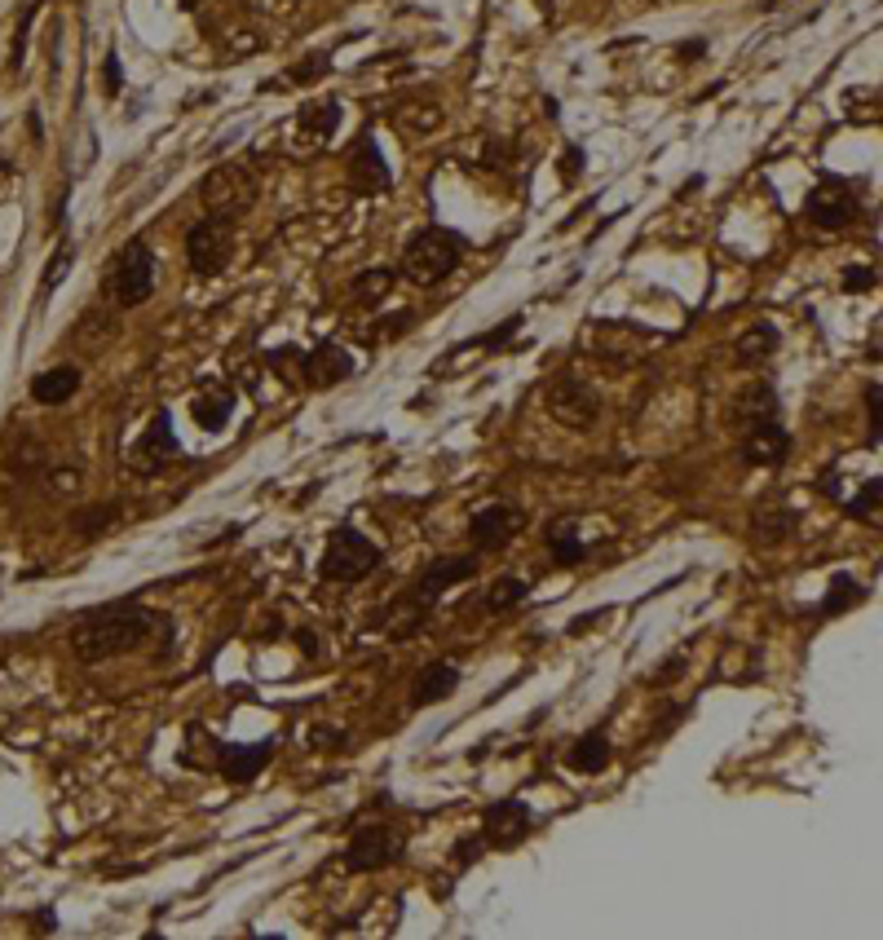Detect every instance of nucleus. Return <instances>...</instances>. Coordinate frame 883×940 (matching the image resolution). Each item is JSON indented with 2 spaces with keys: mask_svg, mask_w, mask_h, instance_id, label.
I'll list each match as a JSON object with an SVG mask.
<instances>
[{
  "mask_svg": "<svg viewBox=\"0 0 883 940\" xmlns=\"http://www.w3.org/2000/svg\"><path fill=\"white\" fill-rule=\"evenodd\" d=\"M151 627H155L151 610H142L137 601H111L71 623V649H76L80 662H106V658L133 654L151 636Z\"/></svg>",
  "mask_w": 883,
  "mask_h": 940,
  "instance_id": "1",
  "label": "nucleus"
},
{
  "mask_svg": "<svg viewBox=\"0 0 883 940\" xmlns=\"http://www.w3.org/2000/svg\"><path fill=\"white\" fill-rule=\"evenodd\" d=\"M460 256H464L460 234L442 230V226H429L402 248V274H407L411 283H420V287H438L442 279H451L455 274Z\"/></svg>",
  "mask_w": 883,
  "mask_h": 940,
  "instance_id": "2",
  "label": "nucleus"
},
{
  "mask_svg": "<svg viewBox=\"0 0 883 940\" xmlns=\"http://www.w3.org/2000/svg\"><path fill=\"white\" fill-rule=\"evenodd\" d=\"M380 565H385V552H380L363 530L340 526L332 539H327V552H323V561H318V574L332 579V583H358V579H367L371 570H380Z\"/></svg>",
  "mask_w": 883,
  "mask_h": 940,
  "instance_id": "3",
  "label": "nucleus"
},
{
  "mask_svg": "<svg viewBox=\"0 0 883 940\" xmlns=\"http://www.w3.org/2000/svg\"><path fill=\"white\" fill-rule=\"evenodd\" d=\"M477 574V557H442V561H433V565H424V574L416 579V592H411V601L402 596V605H411V614L402 618L393 632L398 636H411L416 627L424 623V614L433 610V601L446 592V587H455V583H468Z\"/></svg>",
  "mask_w": 883,
  "mask_h": 940,
  "instance_id": "4",
  "label": "nucleus"
},
{
  "mask_svg": "<svg viewBox=\"0 0 883 940\" xmlns=\"http://www.w3.org/2000/svg\"><path fill=\"white\" fill-rule=\"evenodd\" d=\"M155 274H159L155 252L146 248L142 239H133L129 248L115 256L111 274H106V292H111V301L120 305V309L146 305V301H151V292H155Z\"/></svg>",
  "mask_w": 883,
  "mask_h": 940,
  "instance_id": "5",
  "label": "nucleus"
},
{
  "mask_svg": "<svg viewBox=\"0 0 883 940\" xmlns=\"http://www.w3.org/2000/svg\"><path fill=\"white\" fill-rule=\"evenodd\" d=\"M230 252H234V226L230 217H208L195 221L186 234V265L199 274V279H217L221 270L230 265Z\"/></svg>",
  "mask_w": 883,
  "mask_h": 940,
  "instance_id": "6",
  "label": "nucleus"
},
{
  "mask_svg": "<svg viewBox=\"0 0 883 940\" xmlns=\"http://www.w3.org/2000/svg\"><path fill=\"white\" fill-rule=\"evenodd\" d=\"M199 199L212 217H234V212H248L257 199V177L243 164H217L199 186Z\"/></svg>",
  "mask_w": 883,
  "mask_h": 940,
  "instance_id": "7",
  "label": "nucleus"
},
{
  "mask_svg": "<svg viewBox=\"0 0 883 940\" xmlns=\"http://www.w3.org/2000/svg\"><path fill=\"white\" fill-rule=\"evenodd\" d=\"M861 212V199H857V186L844 177H826L822 186H813V195L804 199V217L813 221L817 230H844L853 226Z\"/></svg>",
  "mask_w": 883,
  "mask_h": 940,
  "instance_id": "8",
  "label": "nucleus"
},
{
  "mask_svg": "<svg viewBox=\"0 0 883 940\" xmlns=\"http://www.w3.org/2000/svg\"><path fill=\"white\" fill-rule=\"evenodd\" d=\"M407 857V839L398 835L393 826H363L345 848V865L354 874H376V870H389Z\"/></svg>",
  "mask_w": 883,
  "mask_h": 940,
  "instance_id": "9",
  "label": "nucleus"
},
{
  "mask_svg": "<svg viewBox=\"0 0 883 940\" xmlns=\"http://www.w3.org/2000/svg\"><path fill=\"white\" fill-rule=\"evenodd\" d=\"M738 451L755 468H778L791 451V437L778 415H755V420H738Z\"/></svg>",
  "mask_w": 883,
  "mask_h": 940,
  "instance_id": "10",
  "label": "nucleus"
},
{
  "mask_svg": "<svg viewBox=\"0 0 883 940\" xmlns=\"http://www.w3.org/2000/svg\"><path fill=\"white\" fill-rule=\"evenodd\" d=\"M548 411L557 415V424L583 433V429H592V424H597L601 398H597V389H592V384H583V380H574V376H561V380L548 384Z\"/></svg>",
  "mask_w": 883,
  "mask_h": 940,
  "instance_id": "11",
  "label": "nucleus"
},
{
  "mask_svg": "<svg viewBox=\"0 0 883 940\" xmlns=\"http://www.w3.org/2000/svg\"><path fill=\"white\" fill-rule=\"evenodd\" d=\"M526 530V512L513 504H491L482 508L473 521H468V539H473V552H499Z\"/></svg>",
  "mask_w": 883,
  "mask_h": 940,
  "instance_id": "12",
  "label": "nucleus"
},
{
  "mask_svg": "<svg viewBox=\"0 0 883 940\" xmlns=\"http://www.w3.org/2000/svg\"><path fill=\"white\" fill-rule=\"evenodd\" d=\"M177 459V433H173V420H168V411H159L151 424H146V433L133 442L129 451V468L142 477H155L159 468H168Z\"/></svg>",
  "mask_w": 883,
  "mask_h": 940,
  "instance_id": "13",
  "label": "nucleus"
},
{
  "mask_svg": "<svg viewBox=\"0 0 883 940\" xmlns=\"http://www.w3.org/2000/svg\"><path fill=\"white\" fill-rule=\"evenodd\" d=\"M345 177H349V186H354V195H385V190L393 186L389 164H385V155H380V146H376V137L371 133H363L354 142L349 164H345Z\"/></svg>",
  "mask_w": 883,
  "mask_h": 940,
  "instance_id": "14",
  "label": "nucleus"
},
{
  "mask_svg": "<svg viewBox=\"0 0 883 940\" xmlns=\"http://www.w3.org/2000/svg\"><path fill=\"white\" fill-rule=\"evenodd\" d=\"M270 760H274V737H265V742H248V746L221 742V751H217L221 777H226V782H239V786L252 782V777H257Z\"/></svg>",
  "mask_w": 883,
  "mask_h": 940,
  "instance_id": "15",
  "label": "nucleus"
},
{
  "mask_svg": "<svg viewBox=\"0 0 883 940\" xmlns=\"http://www.w3.org/2000/svg\"><path fill=\"white\" fill-rule=\"evenodd\" d=\"M530 808L521 799H499L495 808H486V830H482V843H495V848H513L530 835Z\"/></svg>",
  "mask_w": 883,
  "mask_h": 940,
  "instance_id": "16",
  "label": "nucleus"
},
{
  "mask_svg": "<svg viewBox=\"0 0 883 940\" xmlns=\"http://www.w3.org/2000/svg\"><path fill=\"white\" fill-rule=\"evenodd\" d=\"M349 371H354V358L345 354L340 345H318L314 354H305V362H301V376H305V384H314V389H332L336 380H345Z\"/></svg>",
  "mask_w": 883,
  "mask_h": 940,
  "instance_id": "17",
  "label": "nucleus"
},
{
  "mask_svg": "<svg viewBox=\"0 0 883 940\" xmlns=\"http://www.w3.org/2000/svg\"><path fill=\"white\" fill-rule=\"evenodd\" d=\"M340 102H310V106H301V115H296V146H310V151H318V146L327 142V137L340 128Z\"/></svg>",
  "mask_w": 883,
  "mask_h": 940,
  "instance_id": "18",
  "label": "nucleus"
},
{
  "mask_svg": "<svg viewBox=\"0 0 883 940\" xmlns=\"http://www.w3.org/2000/svg\"><path fill=\"white\" fill-rule=\"evenodd\" d=\"M610 755H614V746H610V733H605V724H601V729L583 733L579 742L570 746L566 764L574 773H605V768H610Z\"/></svg>",
  "mask_w": 883,
  "mask_h": 940,
  "instance_id": "19",
  "label": "nucleus"
},
{
  "mask_svg": "<svg viewBox=\"0 0 883 940\" xmlns=\"http://www.w3.org/2000/svg\"><path fill=\"white\" fill-rule=\"evenodd\" d=\"M76 389H80V367H53L31 380V398L40 407H62V402L76 398Z\"/></svg>",
  "mask_w": 883,
  "mask_h": 940,
  "instance_id": "20",
  "label": "nucleus"
},
{
  "mask_svg": "<svg viewBox=\"0 0 883 940\" xmlns=\"http://www.w3.org/2000/svg\"><path fill=\"white\" fill-rule=\"evenodd\" d=\"M460 689V671L451 662H429V667L416 676V689H411V702L416 707H429V702H442Z\"/></svg>",
  "mask_w": 883,
  "mask_h": 940,
  "instance_id": "21",
  "label": "nucleus"
},
{
  "mask_svg": "<svg viewBox=\"0 0 883 940\" xmlns=\"http://www.w3.org/2000/svg\"><path fill=\"white\" fill-rule=\"evenodd\" d=\"M190 415H195V424H199V429H208V433L226 429L230 415H234V393H230V389H204V393H195V402H190Z\"/></svg>",
  "mask_w": 883,
  "mask_h": 940,
  "instance_id": "22",
  "label": "nucleus"
},
{
  "mask_svg": "<svg viewBox=\"0 0 883 940\" xmlns=\"http://www.w3.org/2000/svg\"><path fill=\"white\" fill-rule=\"evenodd\" d=\"M773 349H778V327H773V323H755L751 331H742V336H738L733 354H738V367H760L764 358H773Z\"/></svg>",
  "mask_w": 883,
  "mask_h": 940,
  "instance_id": "23",
  "label": "nucleus"
},
{
  "mask_svg": "<svg viewBox=\"0 0 883 940\" xmlns=\"http://www.w3.org/2000/svg\"><path fill=\"white\" fill-rule=\"evenodd\" d=\"M548 552L557 565H579L583 561V539H579V526H574V517H561L548 526Z\"/></svg>",
  "mask_w": 883,
  "mask_h": 940,
  "instance_id": "24",
  "label": "nucleus"
},
{
  "mask_svg": "<svg viewBox=\"0 0 883 940\" xmlns=\"http://www.w3.org/2000/svg\"><path fill=\"white\" fill-rule=\"evenodd\" d=\"M755 539L764 543V548H773V543H782L786 534L795 530V512L791 508H782V504H764V508H755Z\"/></svg>",
  "mask_w": 883,
  "mask_h": 940,
  "instance_id": "25",
  "label": "nucleus"
},
{
  "mask_svg": "<svg viewBox=\"0 0 883 940\" xmlns=\"http://www.w3.org/2000/svg\"><path fill=\"white\" fill-rule=\"evenodd\" d=\"M755 415H778V393L769 384H747L733 398V420H755Z\"/></svg>",
  "mask_w": 883,
  "mask_h": 940,
  "instance_id": "26",
  "label": "nucleus"
},
{
  "mask_svg": "<svg viewBox=\"0 0 883 940\" xmlns=\"http://www.w3.org/2000/svg\"><path fill=\"white\" fill-rule=\"evenodd\" d=\"M857 601H866V587H861L853 574H835L831 579V592H826V601H822V614H844V610H853Z\"/></svg>",
  "mask_w": 883,
  "mask_h": 940,
  "instance_id": "27",
  "label": "nucleus"
},
{
  "mask_svg": "<svg viewBox=\"0 0 883 940\" xmlns=\"http://www.w3.org/2000/svg\"><path fill=\"white\" fill-rule=\"evenodd\" d=\"M526 592H530L526 583L513 579V574H504V579H495L491 592H486V610H491V614H513L517 605L526 601Z\"/></svg>",
  "mask_w": 883,
  "mask_h": 940,
  "instance_id": "28",
  "label": "nucleus"
},
{
  "mask_svg": "<svg viewBox=\"0 0 883 940\" xmlns=\"http://www.w3.org/2000/svg\"><path fill=\"white\" fill-rule=\"evenodd\" d=\"M349 292H354V301L363 305V309L380 305V301H385V296L393 292V270H367V274H358Z\"/></svg>",
  "mask_w": 883,
  "mask_h": 940,
  "instance_id": "29",
  "label": "nucleus"
},
{
  "mask_svg": "<svg viewBox=\"0 0 883 940\" xmlns=\"http://www.w3.org/2000/svg\"><path fill=\"white\" fill-rule=\"evenodd\" d=\"M327 67H332V53H310V58H301L292 71H287V80L292 84H318L327 76Z\"/></svg>",
  "mask_w": 883,
  "mask_h": 940,
  "instance_id": "30",
  "label": "nucleus"
},
{
  "mask_svg": "<svg viewBox=\"0 0 883 940\" xmlns=\"http://www.w3.org/2000/svg\"><path fill=\"white\" fill-rule=\"evenodd\" d=\"M36 14H40V0H27L23 18H18V27H14V49H9L14 67H23V58H27V31H31V18H36Z\"/></svg>",
  "mask_w": 883,
  "mask_h": 940,
  "instance_id": "31",
  "label": "nucleus"
},
{
  "mask_svg": "<svg viewBox=\"0 0 883 940\" xmlns=\"http://www.w3.org/2000/svg\"><path fill=\"white\" fill-rule=\"evenodd\" d=\"M875 283H879L875 265H848V270H844V292H848V296H857V292H875Z\"/></svg>",
  "mask_w": 883,
  "mask_h": 940,
  "instance_id": "32",
  "label": "nucleus"
},
{
  "mask_svg": "<svg viewBox=\"0 0 883 940\" xmlns=\"http://www.w3.org/2000/svg\"><path fill=\"white\" fill-rule=\"evenodd\" d=\"M879 490H883V482H879V477H870V482L861 486V499L848 504V512H853V517H875V512H879Z\"/></svg>",
  "mask_w": 883,
  "mask_h": 940,
  "instance_id": "33",
  "label": "nucleus"
},
{
  "mask_svg": "<svg viewBox=\"0 0 883 940\" xmlns=\"http://www.w3.org/2000/svg\"><path fill=\"white\" fill-rule=\"evenodd\" d=\"M517 331H521V314H513V318H508V323H499L495 331H486V336L477 340V349H499V345H504V340H513Z\"/></svg>",
  "mask_w": 883,
  "mask_h": 940,
  "instance_id": "34",
  "label": "nucleus"
},
{
  "mask_svg": "<svg viewBox=\"0 0 883 940\" xmlns=\"http://www.w3.org/2000/svg\"><path fill=\"white\" fill-rule=\"evenodd\" d=\"M680 667H685V649H676V654H672V658L663 662V667L654 671V676H650V685H654V689L672 685V680H680Z\"/></svg>",
  "mask_w": 883,
  "mask_h": 940,
  "instance_id": "35",
  "label": "nucleus"
},
{
  "mask_svg": "<svg viewBox=\"0 0 883 940\" xmlns=\"http://www.w3.org/2000/svg\"><path fill=\"white\" fill-rule=\"evenodd\" d=\"M102 89H106V98L120 93V58H115V49L106 53V62H102Z\"/></svg>",
  "mask_w": 883,
  "mask_h": 940,
  "instance_id": "36",
  "label": "nucleus"
},
{
  "mask_svg": "<svg viewBox=\"0 0 883 940\" xmlns=\"http://www.w3.org/2000/svg\"><path fill=\"white\" fill-rule=\"evenodd\" d=\"M115 517V508H98V512H84V517H76V526L80 534H102V526Z\"/></svg>",
  "mask_w": 883,
  "mask_h": 940,
  "instance_id": "37",
  "label": "nucleus"
},
{
  "mask_svg": "<svg viewBox=\"0 0 883 940\" xmlns=\"http://www.w3.org/2000/svg\"><path fill=\"white\" fill-rule=\"evenodd\" d=\"M866 415H870V442H879V384H866Z\"/></svg>",
  "mask_w": 883,
  "mask_h": 940,
  "instance_id": "38",
  "label": "nucleus"
},
{
  "mask_svg": "<svg viewBox=\"0 0 883 940\" xmlns=\"http://www.w3.org/2000/svg\"><path fill=\"white\" fill-rule=\"evenodd\" d=\"M314 746L318 751H332V746H345V729H314Z\"/></svg>",
  "mask_w": 883,
  "mask_h": 940,
  "instance_id": "39",
  "label": "nucleus"
},
{
  "mask_svg": "<svg viewBox=\"0 0 883 940\" xmlns=\"http://www.w3.org/2000/svg\"><path fill=\"white\" fill-rule=\"evenodd\" d=\"M67 265H71V248H62V252H58V265H49V270H45V287H49V292L62 283V274H67Z\"/></svg>",
  "mask_w": 883,
  "mask_h": 940,
  "instance_id": "40",
  "label": "nucleus"
},
{
  "mask_svg": "<svg viewBox=\"0 0 883 940\" xmlns=\"http://www.w3.org/2000/svg\"><path fill=\"white\" fill-rule=\"evenodd\" d=\"M296 640L305 645V654H314V649H318V645H314V632H296Z\"/></svg>",
  "mask_w": 883,
  "mask_h": 940,
  "instance_id": "41",
  "label": "nucleus"
},
{
  "mask_svg": "<svg viewBox=\"0 0 883 940\" xmlns=\"http://www.w3.org/2000/svg\"><path fill=\"white\" fill-rule=\"evenodd\" d=\"M760 5H764V9H778V5H782V0H760Z\"/></svg>",
  "mask_w": 883,
  "mask_h": 940,
  "instance_id": "42",
  "label": "nucleus"
},
{
  "mask_svg": "<svg viewBox=\"0 0 883 940\" xmlns=\"http://www.w3.org/2000/svg\"><path fill=\"white\" fill-rule=\"evenodd\" d=\"M177 5H182V9H195V5H199V0H177Z\"/></svg>",
  "mask_w": 883,
  "mask_h": 940,
  "instance_id": "43",
  "label": "nucleus"
}]
</instances>
